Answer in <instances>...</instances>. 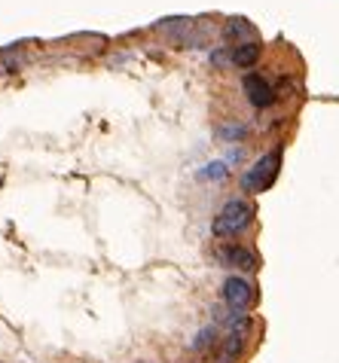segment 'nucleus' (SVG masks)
<instances>
[{
  "label": "nucleus",
  "instance_id": "obj_1",
  "mask_svg": "<svg viewBox=\"0 0 339 363\" xmlns=\"http://www.w3.org/2000/svg\"><path fill=\"white\" fill-rule=\"evenodd\" d=\"M251 220H254V208L242 199H233L221 208L211 229H214V235H238V232H245L251 226Z\"/></svg>",
  "mask_w": 339,
  "mask_h": 363
},
{
  "label": "nucleus",
  "instance_id": "obj_2",
  "mask_svg": "<svg viewBox=\"0 0 339 363\" xmlns=\"http://www.w3.org/2000/svg\"><path fill=\"white\" fill-rule=\"evenodd\" d=\"M278 165H282V153H266L263 159H257V162L245 171L242 177V186L248 189V193H263V189H269L275 184L278 177Z\"/></svg>",
  "mask_w": 339,
  "mask_h": 363
},
{
  "label": "nucleus",
  "instance_id": "obj_3",
  "mask_svg": "<svg viewBox=\"0 0 339 363\" xmlns=\"http://www.w3.org/2000/svg\"><path fill=\"white\" fill-rule=\"evenodd\" d=\"M223 299L229 302V308H233V311L251 308V306H254V299H257L254 284H251L248 278H238V275L226 278V281H223Z\"/></svg>",
  "mask_w": 339,
  "mask_h": 363
},
{
  "label": "nucleus",
  "instance_id": "obj_4",
  "mask_svg": "<svg viewBox=\"0 0 339 363\" xmlns=\"http://www.w3.org/2000/svg\"><path fill=\"white\" fill-rule=\"evenodd\" d=\"M217 259L229 269H242V272H254L257 269V257L251 254L248 247H238V245H229L217 250Z\"/></svg>",
  "mask_w": 339,
  "mask_h": 363
},
{
  "label": "nucleus",
  "instance_id": "obj_5",
  "mask_svg": "<svg viewBox=\"0 0 339 363\" xmlns=\"http://www.w3.org/2000/svg\"><path fill=\"white\" fill-rule=\"evenodd\" d=\"M245 95H248V101H251L254 107H269L275 101V92H272V86L266 83L263 77H257V74H251V77H245Z\"/></svg>",
  "mask_w": 339,
  "mask_h": 363
},
{
  "label": "nucleus",
  "instance_id": "obj_6",
  "mask_svg": "<svg viewBox=\"0 0 339 363\" xmlns=\"http://www.w3.org/2000/svg\"><path fill=\"white\" fill-rule=\"evenodd\" d=\"M229 55H233L235 67H251L257 58H260V43H257V40H251V43H238Z\"/></svg>",
  "mask_w": 339,
  "mask_h": 363
},
{
  "label": "nucleus",
  "instance_id": "obj_7",
  "mask_svg": "<svg viewBox=\"0 0 339 363\" xmlns=\"http://www.w3.org/2000/svg\"><path fill=\"white\" fill-rule=\"evenodd\" d=\"M229 40H242V43H251L248 37H254V28L245 22V18H229V25H226V31H223Z\"/></svg>",
  "mask_w": 339,
  "mask_h": 363
},
{
  "label": "nucleus",
  "instance_id": "obj_8",
  "mask_svg": "<svg viewBox=\"0 0 339 363\" xmlns=\"http://www.w3.org/2000/svg\"><path fill=\"white\" fill-rule=\"evenodd\" d=\"M18 67H22V55H18L16 49H9V52H0V77H4V74H16Z\"/></svg>",
  "mask_w": 339,
  "mask_h": 363
},
{
  "label": "nucleus",
  "instance_id": "obj_9",
  "mask_svg": "<svg viewBox=\"0 0 339 363\" xmlns=\"http://www.w3.org/2000/svg\"><path fill=\"white\" fill-rule=\"evenodd\" d=\"M214 336H217V327H205V330H199L196 333V339H193V351H205L208 345H214Z\"/></svg>",
  "mask_w": 339,
  "mask_h": 363
},
{
  "label": "nucleus",
  "instance_id": "obj_10",
  "mask_svg": "<svg viewBox=\"0 0 339 363\" xmlns=\"http://www.w3.org/2000/svg\"><path fill=\"white\" fill-rule=\"evenodd\" d=\"M245 135H248L245 125H226V128H221V138H226V140H242Z\"/></svg>",
  "mask_w": 339,
  "mask_h": 363
}]
</instances>
